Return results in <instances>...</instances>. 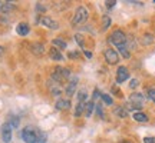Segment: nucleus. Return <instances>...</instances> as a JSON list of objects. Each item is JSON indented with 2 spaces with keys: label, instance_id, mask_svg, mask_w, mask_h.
Segmentation results:
<instances>
[{
  "label": "nucleus",
  "instance_id": "obj_1",
  "mask_svg": "<svg viewBox=\"0 0 155 143\" xmlns=\"http://www.w3.org/2000/svg\"><path fill=\"white\" fill-rule=\"evenodd\" d=\"M69 76H71V70H69L68 67L58 66V67H55V70H53V73H52L50 79H52V80H55V82H58V83H62L65 79H68Z\"/></svg>",
  "mask_w": 155,
  "mask_h": 143
},
{
  "label": "nucleus",
  "instance_id": "obj_2",
  "mask_svg": "<svg viewBox=\"0 0 155 143\" xmlns=\"http://www.w3.org/2000/svg\"><path fill=\"white\" fill-rule=\"evenodd\" d=\"M88 16H89L88 10H86L83 6H81V7H78L76 9V11H75V14H73V17H72V20H71V23H72L73 26L81 24V23H85L86 20H88Z\"/></svg>",
  "mask_w": 155,
  "mask_h": 143
},
{
  "label": "nucleus",
  "instance_id": "obj_3",
  "mask_svg": "<svg viewBox=\"0 0 155 143\" xmlns=\"http://www.w3.org/2000/svg\"><path fill=\"white\" fill-rule=\"evenodd\" d=\"M109 42L114 43L116 47H122V46H127V34L124 33L122 30H115L114 33L111 34V39H109Z\"/></svg>",
  "mask_w": 155,
  "mask_h": 143
},
{
  "label": "nucleus",
  "instance_id": "obj_4",
  "mask_svg": "<svg viewBox=\"0 0 155 143\" xmlns=\"http://www.w3.org/2000/svg\"><path fill=\"white\" fill-rule=\"evenodd\" d=\"M38 132L39 130H36V129H33V127H25L22 132V138L23 140L26 143H36V136H38Z\"/></svg>",
  "mask_w": 155,
  "mask_h": 143
},
{
  "label": "nucleus",
  "instance_id": "obj_5",
  "mask_svg": "<svg viewBox=\"0 0 155 143\" xmlns=\"http://www.w3.org/2000/svg\"><path fill=\"white\" fill-rule=\"evenodd\" d=\"M104 56H105V60L108 62L109 65H116V63L119 62V56H118V53H116L114 49H106Z\"/></svg>",
  "mask_w": 155,
  "mask_h": 143
},
{
  "label": "nucleus",
  "instance_id": "obj_6",
  "mask_svg": "<svg viewBox=\"0 0 155 143\" xmlns=\"http://www.w3.org/2000/svg\"><path fill=\"white\" fill-rule=\"evenodd\" d=\"M48 87H49V92L52 96H61L62 94V86H61V83H58L55 82V80H52L50 79L49 82H48Z\"/></svg>",
  "mask_w": 155,
  "mask_h": 143
},
{
  "label": "nucleus",
  "instance_id": "obj_7",
  "mask_svg": "<svg viewBox=\"0 0 155 143\" xmlns=\"http://www.w3.org/2000/svg\"><path fill=\"white\" fill-rule=\"evenodd\" d=\"M129 77V72L125 66H119L118 72H116V83H124L125 80H128Z\"/></svg>",
  "mask_w": 155,
  "mask_h": 143
},
{
  "label": "nucleus",
  "instance_id": "obj_8",
  "mask_svg": "<svg viewBox=\"0 0 155 143\" xmlns=\"http://www.w3.org/2000/svg\"><path fill=\"white\" fill-rule=\"evenodd\" d=\"M145 102V96L142 93H132L131 97H129V103L134 106H138V107H142Z\"/></svg>",
  "mask_w": 155,
  "mask_h": 143
},
{
  "label": "nucleus",
  "instance_id": "obj_9",
  "mask_svg": "<svg viewBox=\"0 0 155 143\" xmlns=\"http://www.w3.org/2000/svg\"><path fill=\"white\" fill-rule=\"evenodd\" d=\"M2 138L5 143H9L12 140V126L9 123H5L2 127Z\"/></svg>",
  "mask_w": 155,
  "mask_h": 143
},
{
  "label": "nucleus",
  "instance_id": "obj_10",
  "mask_svg": "<svg viewBox=\"0 0 155 143\" xmlns=\"http://www.w3.org/2000/svg\"><path fill=\"white\" fill-rule=\"evenodd\" d=\"M40 23H42L43 26H46V27H49V29H58L59 27V23L56 22V20H53V19H50V17H48V16L42 17V19H40Z\"/></svg>",
  "mask_w": 155,
  "mask_h": 143
},
{
  "label": "nucleus",
  "instance_id": "obj_11",
  "mask_svg": "<svg viewBox=\"0 0 155 143\" xmlns=\"http://www.w3.org/2000/svg\"><path fill=\"white\" fill-rule=\"evenodd\" d=\"M15 10V5L12 2H0V14H7Z\"/></svg>",
  "mask_w": 155,
  "mask_h": 143
},
{
  "label": "nucleus",
  "instance_id": "obj_12",
  "mask_svg": "<svg viewBox=\"0 0 155 143\" xmlns=\"http://www.w3.org/2000/svg\"><path fill=\"white\" fill-rule=\"evenodd\" d=\"M76 82H78V79H73V80L69 82V84H68L66 87H65V93H66L69 97H72L73 94L76 93Z\"/></svg>",
  "mask_w": 155,
  "mask_h": 143
},
{
  "label": "nucleus",
  "instance_id": "obj_13",
  "mask_svg": "<svg viewBox=\"0 0 155 143\" xmlns=\"http://www.w3.org/2000/svg\"><path fill=\"white\" fill-rule=\"evenodd\" d=\"M16 32L19 36H28L29 32H30V27H29L28 23H19L16 27Z\"/></svg>",
  "mask_w": 155,
  "mask_h": 143
},
{
  "label": "nucleus",
  "instance_id": "obj_14",
  "mask_svg": "<svg viewBox=\"0 0 155 143\" xmlns=\"http://www.w3.org/2000/svg\"><path fill=\"white\" fill-rule=\"evenodd\" d=\"M30 50L32 53L36 56H42L45 53V46L42 43H32L30 44Z\"/></svg>",
  "mask_w": 155,
  "mask_h": 143
},
{
  "label": "nucleus",
  "instance_id": "obj_15",
  "mask_svg": "<svg viewBox=\"0 0 155 143\" xmlns=\"http://www.w3.org/2000/svg\"><path fill=\"white\" fill-rule=\"evenodd\" d=\"M71 107V100L69 99H58L56 102V109L58 110H68Z\"/></svg>",
  "mask_w": 155,
  "mask_h": 143
},
{
  "label": "nucleus",
  "instance_id": "obj_16",
  "mask_svg": "<svg viewBox=\"0 0 155 143\" xmlns=\"http://www.w3.org/2000/svg\"><path fill=\"white\" fill-rule=\"evenodd\" d=\"M49 56H50V59H52V60H56V62L63 60L62 53L59 52V49H56V47H52V49L49 50Z\"/></svg>",
  "mask_w": 155,
  "mask_h": 143
},
{
  "label": "nucleus",
  "instance_id": "obj_17",
  "mask_svg": "<svg viewBox=\"0 0 155 143\" xmlns=\"http://www.w3.org/2000/svg\"><path fill=\"white\" fill-rule=\"evenodd\" d=\"M94 109H95V103L92 102V100L85 102V115H86V117H91V116H92Z\"/></svg>",
  "mask_w": 155,
  "mask_h": 143
},
{
  "label": "nucleus",
  "instance_id": "obj_18",
  "mask_svg": "<svg viewBox=\"0 0 155 143\" xmlns=\"http://www.w3.org/2000/svg\"><path fill=\"white\" fill-rule=\"evenodd\" d=\"M115 115L118 116V117H121V119H125V117H128V110L125 106H118L115 109Z\"/></svg>",
  "mask_w": 155,
  "mask_h": 143
},
{
  "label": "nucleus",
  "instance_id": "obj_19",
  "mask_svg": "<svg viewBox=\"0 0 155 143\" xmlns=\"http://www.w3.org/2000/svg\"><path fill=\"white\" fill-rule=\"evenodd\" d=\"M134 120L137 122H141V123H144V122H148V116L145 115V113H141V112H134Z\"/></svg>",
  "mask_w": 155,
  "mask_h": 143
},
{
  "label": "nucleus",
  "instance_id": "obj_20",
  "mask_svg": "<svg viewBox=\"0 0 155 143\" xmlns=\"http://www.w3.org/2000/svg\"><path fill=\"white\" fill-rule=\"evenodd\" d=\"M76 94H78V102H81V103H85V102H88V93H86V90H85V89L79 90Z\"/></svg>",
  "mask_w": 155,
  "mask_h": 143
},
{
  "label": "nucleus",
  "instance_id": "obj_21",
  "mask_svg": "<svg viewBox=\"0 0 155 143\" xmlns=\"http://www.w3.org/2000/svg\"><path fill=\"white\" fill-rule=\"evenodd\" d=\"M52 44L55 46V47H59V49H66V42L65 40H62V39H53L52 40Z\"/></svg>",
  "mask_w": 155,
  "mask_h": 143
},
{
  "label": "nucleus",
  "instance_id": "obj_22",
  "mask_svg": "<svg viewBox=\"0 0 155 143\" xmlns=\"http://www.w3.org/2000/svg\"><path fill=\"white\" fill-rule=\"evenodd\" d=\"M111 23H112L111 17L105 14V16L102 17V30H104V32H105V30H108V29H109V26H111Z\"/></svg>",
  "mask_w": 155,
  "mask_h": 143
},
{
  "label": "nucleus",
  "instance_id": "obj_23",
  "mask_svg": "<svg viewBox=\"0 0 155 143\" xmlns=\"http://www.w3.org/2000/svg\"><path fill=\"white\" fill-rule=\"evenodd\" d=\"M154 42V37H152V34H144L142 39H141V43L144 44V46H148Z\"/></svg>",
  "mask_w": 155,
  "mask_h": 143
},
{
  "label": "nucleus",
  "instance_id": "obj_24",
  "mask_svg": "<svg viewBox=\"0 0 155 143\" xmlns=\"http://www.w3.org/2000/svg\"><path fill=\"white\" fill-rule=\"evenodd\" d=\"M85 113V103H81L78 102V106H76V110H75V117H79V116Z\"/></svg>",
  "mask_w": 155,
  "mask_h": 143
},
{
  "label": "nucleus",
  "instance_id": "obj_25",
  "mask_svg": "<svg viewBox=\"0 0 155 143\" xmlns=\"http://www.w3.org/2000/svg\"><path fill=\"white\" fill-rule=\"evenodd\" d=\"M46 139H48L46 133H45V132H40V130H39V132H38V136H36V143H46Z\"/></svg>",
  "mask_w": 155,
  "mask_h": 143
},
{
  "label": "nucleus",
  "instance_id": "obj_26",
  "mask_svg": "<svg viewBox=\"0 0 155 143\" xmlns=\"http://www.w3.org/2000/svg\"><path fill=\"white\" fill-rule=\"evenodd\" d=\"M119 49V53H121L125 59H129V56H131V53H129V49H128L127 46H122V47H118Z\"/></svg>",
  "mask_w": 155,
  "mask_h": 143
},
{
  "label": "nucleus",
  "instance_id": "obj_27",
  "mask_svg": "<svg viewBox=\"0 0 155 143\" xmlns=\"http://www.w3.org/2000/svg\"><path fill=\"white\" fill-rule=\"evenodd\" d=\"M19 123H20V120H19V117H16V116H13L10 119V122H9V125H10L12 127H15V129L19 127Z\"/></svg>",
  "mask_w": 155,
  "mask_h": 143
},
{
  "label": "nucleus",
  "instance_id": "obj_28",
  "mask_svg": "<svg viewBox=\"0 0 155 143\" xmlns=\"http://www.w3.org/2000/svg\"><path fill=\"white\" fill-rule=\"evenodd\" d=\"M101 99L104 100V102H105L106 105H112V103H114V100H112V97L109 96V94L102 93V94H101Z\"/></svg>",
  "mask_w": 155,
  "mask_h": 143
},
{
  "label": "nucleus",
  "instance_id": "obj_29",
  "mask_svg": "<svg viewBox=\"0 0 155 143\" xmlns=\"http://www.w3.org/2000/svg\"><path fill=\"white\" fill-rule=\"evenodd\" d=\"M95 109H96V113L99 117H104V109H102V105L98 103V105H95Z\"/></svg>",
  "mask_w": 155,
  "mask_h": 143
},
{
  "label": "nucleus",
  "instance_id": "obj_30",
  "mask_svg": "<svg viewBox=\"0 0 155 143\" xmlns=\"http://www.w3.org/2000/svg\"><path fill=\"white\" fill-rule=\"evenodd\" d=\"M148 97L155 103V89H150L148 90Z\"/></svg>",
  "mask_w": 155,
  "mask_h": 143
},
{
  "label": "nucleus",
  "instance_id": "obj_31",
  "mask_svg": "<svg viewBox=\"0 0 155 143\" xmlns=\"http://www.w3.org/2000/svg\"><path fill=\"white\" fill-rule=\"evenodd\" d=\"M75 40L78 42V44H79L81 47H83V37L81 34H76V36H75Z\"/></svg>",
  "mask_w": 155,
  "mask_h": 143
},
{
  "label": "nucleus",
  "instance_id": "obj_32",
  "mask_svg": "<svg viewBox=\"0 0 155 143\" xmlns=\"http://www.w3.org/2000/svg\"><path fill=\"white\" fill-rule=\"evenodd\" d=\"M105 5L108 9H112V7L116 5V0H108V2H105Z\"/></svg>",
  "mask_w": 155,
  "mask_h": 143
},
{
  "label": "nucleus",
  "instance_id": "obj_33",
  "mask_svg": "<svg viewBox=\"0 0 155 143\" xmlns=\"http://www.w3.org/2000/svg\"><path fill=\"white\" fill-rule=\"evenodd\" d=\"M138 84H139L138 80H137V79H132V80H131V83H129V87L135 89V87H138Z\"/></svg>",
  "mask_w": 155,
  "mask_h": 143
},
{
  "label": "nucleus",
  "instance_id": "obj_34",
  "mask_svg": "<svg viewBox=\"0 0 155 143\" xmlns=\"http://www.w3.org/2000/svg\"><path fill=\"white\" fill-rule=\"evenodd\" d=\"M144 143H155V138H150V136H147V138H144Z\"/></svg>",
  "mask_w": 155,
  "mask_h": 143
},
{
  "label": "nucleus",
  "instance_id": "obj_35",
  "mask_svg": "<svg viewBox=\"0 0 155 143\" xmlns=\"http://www.w3.org/2000/svg\"><path fill=\"white\" fill-rule=\"evenodd\" d=\"M101 94H102V93H101L99 90H98V89H95V90H94V99H98V97H101Z\"/></svg>",
  "mask_w": 155,
  "mask_h": 143
},
{
  "label": "nucleus",
  "instance_id": "obj_36",
  "mask_svg": "<svg viewBox=\"0 0 155 143\" xmlns=\"http://www.w3.org/2000/svg\"><path fill=\"white\" fill-rule=\"evenodd\" d=\"M36 10L38 11H45L46 9H45V6H42V5H39L38 3V5H36Z\"/></svg>",
  "mask_w": 155,
  "mask_h": 143
},
{
  "label": "nucleus",
  "instance_id": "obj_37",
  "mask_svg": "<svg viewBox=\"0 0 155 143\" xmlns=\"http://www.w3.org/2000/svg\"><path fill=\"white\" fill-rule=\"evenodd\" d=\"M112 90H114V92H115V93H116V96H118V97H122V93H121V92H119V90H118V89H116V87H114V89H112Z\"/></svg>",
  "mask_w": 155,
  "mask_h": 143
},
{
  "label": "nucleus",
  "instance_id": "obj_38",
  "mask_svg": "<svg viewBox=\"0 0 155 143\" xmlns=\"http://www.w3.org/2000/svg\"><path fill=\"white\" fill-rule=\"evenodd\" d=\"M69 57L72 59V57H79V53L78 52H75V53H69Z\"/></svg>",
  "mask_w": 155,
  "mask_h": 143
},
{
  "label": "nucleus",
  "instance_id": "obj_39",
  "mask_svg": "<svg viewBox=\"0 0 155 143\" xmlns=\"http://www.w3.org/2000/svg\"><path fill=\"white\" fill-rule=\"evenodd\" d=\"M85 56H86V57H92V53L88 52V50H85Z\"/></svg>",
  "mask_w": 155,
  "mask_h": 143
},
{
  "label": "nucleus",
  "instance_id": "obj_40",
  "mask_svg": "<svg viewBox=\"0 0 155 143\" xmlns=\"http://www.w3.org/2000/svg\"><path fill=\"white\" fill-rule=\"evenodd\" d=\"M3 53H5V49H3V47L0 46V55H3Z\"/></svg>",
  "mask_w": 155,
  "mask_h": 143
},
{
  "label": "nucleus",
  "instance_id": "obj_41",
  "mask_svg": "<svg viewBox=\"0 0 155 143\" xmlns=\"http://www.w3.org/2000/svg\"><path fill=\"white\" fill-rule=\"evenodd\" d=\"M122 143H131V142H127V140H125V142H122Z\"/></svg>",
  "mask_w": 155,
  "mask_h": 143
}]
</instances>
